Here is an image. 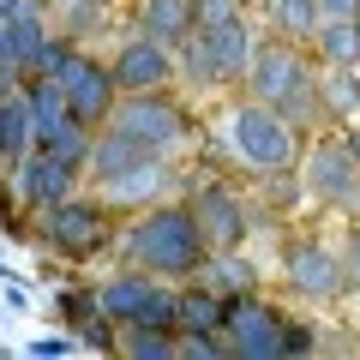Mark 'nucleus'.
<instances>
[{"mask_svg":"<svg viewBox=\"0 0 360 360\" xmlns=\"http://www.w3.org/2000/svg\"><path fill=\"white\" fill-rule=\"evenodd\" d=\"M354 30H360V13H354Z\"/></svg>","mask_w":360,"mask_h":360,"instance_id":"29","label":"nucleus"},{"mask_svg":"<svg viewBox=\"0 0 360 360\" xmlns=\"http://www.w3.org/2000/svg\"><path fill=\"white\" fill-rule=\"evenodd\" d=\"M300 180H307V193L324 198V205H360V156L348 144V132H319L300 156Z\"/></svg>","mask_w":360,"mask_h":360,"instance_id":"8","label":"nucleus"},{"mask_svg":"<svg viewBox=\"0 0 360 360\" xmlns=\"http://www.w3.org/2000/svg\"><path fill=\"white\" fill-rule=\"evenodd\" d=\"M90 193H103L115 210H144V205H156V198H168L174 193V168H168V156H150V162H139V168H127L120 180H103V186H90Z\"/></svg>","mask_w":360,"mask_h":360,"instance_id":"14","label":"nucleus"},{"mask_svg":"<svg viewBox=\"0 0 360 360\" xmlns=\"http://www.w3.org/2000/svg\"><path fill=\"white\" fill-rule=\"evenodd\" d=\"M78 348H84V336H78V330H60V336H37L25 354H37V360H66V354H78Z\"/></svg>","mask_w":360,"mask_h":360,"instance_id":"22","label":"nucleus"},{"mask_svg":"<svg viewBox=\"0 0 360 360\" xmlns=\"http://www.w3.org/2000/svg\"><path fill=\"white\" fill-rule=\"evenodd\" d=\"M108 66H115L120 96H127V90H168V84H180V54L168 49V42L144 37V30H132V37L108 54Z\"/></svg>","mask_w":360,"mask_h":360,"instance_id":"13","label":"nucleus"},{"mask_svg":"<svg viewBox=\"0 0 360 360\" xmlns=\"http://www.w3.org/2000/svg\"><path fill=\"white\" fill-rule=\"evenodd\" d=\"M6 180H13L18 210L42 217V210H54L60 198H72V193H78L84 168H72V162H60V156H49V150H37V144H30V150L18 156L13 168H6Z\"/></svg>","mask_w":360,"mask_h":360,"instance_id":"10","label":"nucleus"},{"mask_svg":"<svg viewBox=\"0 0 360 360\" xmlns=\"http://www.w3.org/2000/svg\"><path fill=\"white\" fill-rule=\"evenodd\" d=\"M342 270H348V288H360V222L348 229V246H342Z\"/></svg>","mask_w":360,"mask_h":360,"instance_id":"23","label":"nucleus"},{"mask_svg":"<svg viewBox=\"0 0 360 360\" xmlns=\"http://www.w3.org/2000/svg\"><path fill=\"white\" fill-rule=\"evenodd\" d=\"M246 96L270 103L276 115H288L295 127H324L319 115V72H312V49L288 37H264L246 60Z\"/></svg>","mask_w":360,"mask_h":360,"instance_id":"2","label":"nucleus"},{"mask_svg":"<svg viewBox=\"0 0 360 360\" xmlns=\"http://www.w3.org/2000/svg\"><path fill=\"white\" fill-rule=\"evenodd\" d=\"M324 6V18H354L360 13V0H319Z\"/></svg>","mask_w":360,"mask_h":360,"instance_id":"25","label":"nucleus"},{"mask_svg":"<svg viewBox=\"0 0 360 360\" xmlns=\"http://www.w3.org/2000/svg\"><path fill=\"white\" fill-rule=\"evenodd\" d=\"M319 115H324V127H348V120H360V66H324V78H319Z\"/></svg>","mask_w":360,"mask_h":360,"instance_id":"17","label":"nucleus"},{"mask_svg":"<svg viewBox=\"0 0 360 360\" xmlns=\"http://www.w3.org/2000/svg\"><path fill=\"white\" fill-rule=\"evenodd\" d=\"M222 144L252 174H288L300 162V127L288 115H276L270 103H252V96L222 115Z\"/></svg>","mask_w":360,"mask_h":360,"instance_id":"3","label":"nucleus"},{"mask_svg":"<svg viewBox=\"0 0 360 360\" xmlns=\"http://www.w3.org/2000/svg\"><path fill=\"white\" fill-rule=\"evenodd\" d=\"M120 252H127V264L150 270V276H168V283H186V276H198L217 258L186 198H156V205L132 210L127 229H120Z\"/></svg>","mask_w":360,"mask_h":360,"instance_id":"1","label":"nucleus"},{"mask_svg":"<svg viewBox=\"0 0 360 360\" xmlns=\"http://www.w3.org/2000/svg\"><path fill=\"white\" fill-rule=\"evenodd\" d=\"M115 354H127V360H168V354H180V330L174 324H150V319L115 324Z\"/></svg>","mask_w":360,"mask_h":360,"instance_id":"18","label":"nucleus"},{"mask_svg":"<svg viewBox=\"0 0 360 360\" xmlns=\"http://www.w3.org/2000/svg\"><path fill=\"white\" fill-rule=\"evenodd\" d=\"M252 49H258L252 18L234 13V18H217V25H198L174 54H180V78H193V84L217 90V84H240V78H246Z\"/></svg>","mask_w":360,"mask_h":360,"instance_id":"4","label":"nucleus"},{"mask_svg":"<svg viewBox=\"0 0 360 360\" xmlns=\"http://www.w3.org/2000/svg\"><path fill=\"white\" fill-rule=\"evenodd\" d=\"M283 336H288V312H276L258 295H234L229 312H222V342L240 360H276L283 354Z\"/></svg>","mask_w":360,"mask_h":360,"instance_id":"9","label":"nucleus"},{"mask_svg":"<svg viewBox=\"0 0 360 360\" xmlns=\"http://www.w3.org/2000/svg\"><path fill=\"white\" fill-rule=\"evenodd\" d=\"M312 60L319 66H360V30L354 18H324L319 30H312Z\"/></svg>","mask_w":360,"mask_h":360,"instance_id":"20","label":"nucleus"},{"mask_svg":"<svg viewBox=\"0 0 360 360\" xmlns=\"http://www.w3.org/2000/svg\"><path fill=\"white\" fill-rule=\"evenodd\" d=\"M222 312H229V300H222L210 283H180L174 330H222Z\"/></svg>","mask_w":360,"mask_h":360,"instance_id":"19","label":"nucleus"},{"mask_svg":"<svg viewBox=\"0 0 360 360\" xmlns=\"http://www.w3.org/2000/svg\"><path fill=\"white\" fill-rule=\"evenodd\" d=\"M186 205H193V217H198V229H205V240H210L217 258H229V252L246 246V234H252V210H246V198L234 193V186L210 180V186H198Z\"/></svg>","mask_w":360,"mask_h":360,"instance_id":"12","label":"nucleus"},{"mask_svg":"<svg viewBox=\"0 0 360 360\" xmlns=\"http://www.w3.org/2000/svg\"><path fill=\"white\" fill-rule=\"evenodd\" d=\"M283 283L295 300H307V307H330V300H342L348 288V270H342V252L324 240H295L283 258Z\"/></svg>","mask_w":360,"mask_h":360,"instance_id":"11","label":"nucleus"},{"mask_svg":"<svg viewBox=\"0 0 360 360\" xmlns=\"http://www.w3.org/2000/svg\"><path fill=\"white\" fill-rule=\"evenodd\" d=\"M30 144H37L30 96H25V84H13V90H0V168H13Z\"/></svg>","mask_w":360,"mask_h":360,"instance_id":"16","label":"nucleus"},{"mask_svg":"<svg viewBox=\"0 0 360 360\" xmlns=\"http://www.w3.org/2000/svg\"><path fill=\"white\" fill-rule=\"evenodd\" d=\"M60 90H66V108H72L78 120H84L90 132H103L108 127V115H115V103H120V84H115V66L108 60H96L90 49H66V60H60Z\"/></svg>","mask_w":360,"mask_h":360,"instance_id":"7","label":"nucleus"},{"mask_svg":"<svg viewBox=\"0 0 360 360\" xmlns=\"http://www.w3.org/2000/svg\"><path fill=\"white\" fill-rule=\"evenodd\" d=\"M42 240H49L60 258L84 264V258H96L108 240H115V205H108L103 193L60 198L54 210H42Z\"/></svg>","mask_w":360,"mask_h":360,"instance_id":"5","label":"nucleus"},{"mask_svg":"<svg viewBox=\"0 0 360 360\" xmlns=\"http://www.w3.org/2000/svg\"><path fill=\"white\" fill-rule=\"evenodd\" d=\"M108 132L144 144L150 156H174L186 144V115H180V103L168 90H127L115 103V115H108Z\"/></svg>","mask_w":360,"mask_h":360,"instance_id":"6","label":"nucleus"},{"mask_svg":"<svg viewBox=\"0 0 360 360\" xmlns=\"http://www.w3.org/2000/svg\"><path fill=\"white\" fill-rule=\"evenodd\" d=\"M6 312H30V288L6 276Z\"/></svg>","mask_w":360,"mask_h":360,"instance_id":"24","label":"nucleus"},{"mask_svg":"<svg viewBox=\"0 0 360 360\" xmlns=\"http://www.w3.org/2000/svg\"><path fill=\"white\" fill-rule=\"evenodd\" d=\"M139 30L168 42V49H180L198 30V0H139Z\"/></svg>","mask_w":360,"mask_h":360,"instance_id":"15","label":"nucleus"},{"mask_svg":"<svg viewBox=\"0 0 360 360\" xmlns=\"http://www.w3.org/2000/svg\"><path fill=\"white\" fill-rule=\"evenodd\" d=\"M348 144H354V156H360V120H354V127H348Z\"/></svg>","mask_w":360,"mask_h":360,"instance_id":"26","label":"nucleus"},{"mask_svg":"<svg viewBox=\"0 0 360 360\" xmlns=\"http://www.w3.org/2000/svg\"><path fill=\"white\" fill-rule=\"evenodd\" d=\"M6 276H13V270H6V264H0V283H6Z\"/></svg>","mask_w":360,"mask_h":360,"instance_id":"27","label":"nucleus"},{"mask_svg":"<svg viewBox=\"0 0 360 360\" xmlns=\"http://www.w3.org/2000/svg\"><path fill=\"white\" fill-rule=\"evenodd\" d=\"M0 42H6V18H0Z\"/></svg>","mask_w":360,"mask_h":360,"instance_id":"28","label":"nucleus"},{"mask_svg":"<svg viewBox=\"0 0 360 360\" xmlns=\"http://www.w3.org/2000/svg\"><path fill=\"white\" fill-rule=\"evenodd\" d=\"M264 13H270V30L288 42H312V30L324 25L319 0H264Z\"/></svg>","mask_w":360,"mask_h":360,"instance_id":"21","label":"nucleus"}]
</instances>
